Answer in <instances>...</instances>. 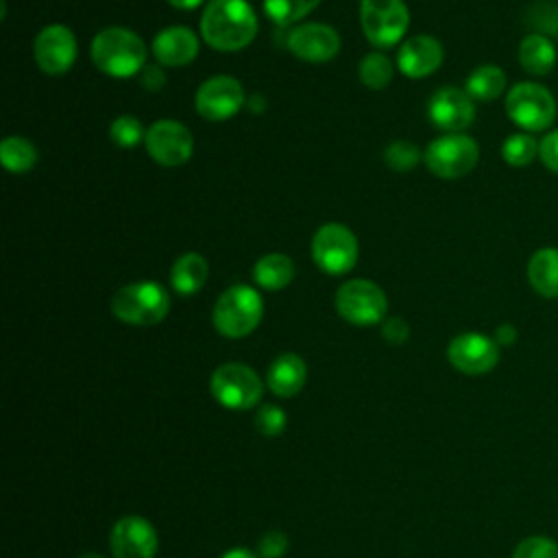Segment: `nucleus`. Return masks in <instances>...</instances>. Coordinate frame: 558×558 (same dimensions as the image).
<instances>
[{
  "mask_svg": "<svg viewBox=\"0 0 558 558\" xmlns=\"http://www.w3.org/2000/svg\"><path fill=\"white\" fill-rule=\"evenodd\" d=\"M427 116L440 131L462 133L475 120V100L466 94V89L447 85L432 94Z\"/></svg>",
  "mask_w": 558,
  "mask_h": 558,
  "instance_id": "16",
  "label": "nucleus"
},
{
  "mask_svg": "<svg viewBox=\"0 0 558 558\" xmlns=\"http://www.w3.org/2000/svg\"><path fill=\"white\" fill-rule=\"evenodd\" d=\"M288 549V536L279 530H268L259 536L257 554L259 558H281Z\"/></svg>",
  "mask_w": 558,
  "mask_h": 558,
  "instance_id": "34",
  "label": "nucleus"
},
{
  "mask_svg": "<svg viewBox=\"0 0 558 558\" xmlns=\"http://www.w3.org/2000/svg\"><path fill=\"white\" fill-rule=\"evenodd\" d=\"M203 2H205V0H168V4H170V7L181 9V11H192V9L201 7Z\"/></svg>",
  "mask_w": 558,
  "mask_h": 558,
  "instance_id": "40",
  "label": "nucleus"
},
{
  "mask_svg": "<svg viewBox=\"0 0 558 558\" xmlns=\"http://www.w3.org/2000/svg\"><path fill=\"white\" fill-rule=\"evenodd\" d=\"M392 74H395V68H392L390 59L381 52L364 54L357 65V76H360L362 85H366L371 89H384L392 81Z\"/></svg>",
  "mask_w": 558,
  "mask_h": 558,
  "instance_id": "28",
  "label": "nucleus"
},
{
  "mask_svg": "<svg viewBox=\"0 0 558 558\" xmlns=\"http://www.w3.org/2000/svg\"><path fill=\"white\" fill-rule=\"evenodd\" d=\"M0 159L7 172L22 174L37 163V148L33 142L11 135V137H4L0 144Z\"/></svg>",
  "mask_w": 558,
  "mask_h": 558,
  "instance_id": "26",
  "label": "nucleus"
},
{
  "mask_svg": "<svg viewBox=\"0 0 558 558\" xmlns=\"http://www.w3.org/2000/svg\"><path fill=\"white\" fill-rule=\"evenodd\" d=\"M264 299L262 294L244 283L227 288L211 312L214 327L225 338H244L262 323Z\"/></svg>",
  "mask_w": 558,
  "mask_h": 558,
  "instance_id": "4",
  "label": "nucleus"
},
{
  "mask_svg": "<svg viewBox=\"0 0 558 558\" xmlns=\"http://www.w3.org/2000/svg\"><path fill=\"white\" fill-rule=\"evenodd\" d=\"M418 159H421V153H418L416 144H412L408 140H397L384 148V161L388 163V168H392L397 172L412 170L418 163Z\"/></svg>",
  "mask_w": 558,
  "mask_h": 558,
  "instance_id": "30",
  "label": "nucleus"
},
{
  "mask_svg": "<svg viewBox=\"0 0 558 558\" xmlns=\"http://www.w3.org/2000/svg\"><path fill=\"white\" fill-rule=\"evenodd\" d=\"M512 558H558V543L545 534H532L517 543Z\"/></svg>",
  "mask_w": 558,
  "mask_h": 558,
  "instance_id": "32",
  "label": "nucleus"
},
{
  "mask_svg": "<svg viewBox=\"0 0 558 558\" xmlns=\"http://www.w3.org/2000/svg\"><path fill=\"white\" fill-rule=\"evenodd\" d=\"M92 61L100 72L126 78L144 70L146 46L133 31L124 26H109L92 39Z\"/></svg>",
  "mask_w": 558,
  "mask_h": 558,
  "instance_id": "2",
  "label": "nucleus"
},
{
  "mask_svg": "<svg viewBox=\"0 0 558 558\" xmlns=\"http://www.w3.org/2000/svg\"><path fill=\"white\" fill-rule=\"evenodd\" d=\"M109 547L113 558H155L159 549V536L148 519L129 514L113 523Z\"/></svg>",
  "mask_w": 558,
  "mask_h": 558,
  "instance_id": "14",
  "label": "nucleus"
},
{
  "mask_svg": "<svg viewBox=\"0 0 558 558\" xmlns=\"http://www.w3.org/2000/svg\"><path fill=\"white\" fill-rule=\"evenodd\" d=\"M153 54L161 65H187L198 54V37L187 26H168L155 35Z\"/></svg>",
  "mask_w": 558,
  "mask_h": 558,
  "instance_id": "19",
  "label": "nucleus"
},
{
  "mask_svg": "<svg viewBox=\"0 0 558 558\" xmlns=\"http://www.w3.org/2000/svg\"><path fill=\"white\" fill-rule=\"evenodd\" d=\"M307 381V366L296 353H281L272 360L266 373V384L275 397H296Z\"/></svg>",
  "mask_w": 558,
  "mask_h": 558,
  "instance_id": "20",
  "label": "nucleus"
},
{
  "mask_svg": "<svg viewBox=\"0 0 558 558\" xmlns=\"http://www.w3.org/2000/svg\"><path fill=\"white\" fill-rule=\"evenodd\" d=\"M464 89L473 100L493 102L506 92V72L499 65H493V63L477 65L466 76Z\"/></svg>",
  "mask_w": 558,
  "mask_h": 558,
  "instance_id": "25",
  "label": "nucleus"
},
{
  "mask_svg": "<svg viewBox=\"0 0 558 558\" xmlns=\"http://www.w3.org/2000/svg\"><path fill=\"white\" fill-rule=\"evenodd\" d=\"M140 83L150 89V92H157L166 85V74L161 68L157 65H144V70L140 72Z\"/></svg>",
  "mask_w": 558,
  "mask_h": 558,
  "instance_id": "37",
  "label": "nucleus"
},
{
  "mask_svg": "<svg viewBox=\"0 0 558 558\" xmlns=\"http://www.w3.org/2000/svg\"><path fill=\"white\" fill-rule=\"evenodd\" d=\"M211 397L227 410H251L262 401V377L242 362H225L209 377Z\"/></svg>",
  "mask_w": 558,
  "mask_h": 558,
  "instance_id": "6",
  "label": "nucleus"
},
{
  "mask_svg": "<svg viewBox=\"0 0 558 558\" xmlns=\"http://www.w3.org/2000/svg\"><path fill=\"white\" fill-rule=\"evenodd\" d=\"M201 35L214 50H242L257 35V15L246 0H209L201 15Z\"/></svg>",
  "mask_w": 558,
  "mask_h": 558,
  "instance_id": "1",
  "label": "nucleus"
},
{
  "mask_svg": "<svg viewBox=\"0 0 558 558\" xmlns=\"http://www.w3.org/2000/svg\"><path fill=\"white\" fill-rule=\"evenodd\" d=\"M360 24L377 48H392L408 31L410 13L403 0H360Z\"/></svg>",
  "mask_w": 558,
  "mask_h": 558,
  "instance_id": "9",
  "label": "nucleus"
},
{
  "mask_svg": "<svg viewBox=\"0 0 558 558\" xmlns=\"http://www.w3.org/2000/svg\"><path fill=\"white\" fill-rule=\"evenodd\" d=\"M517 57H519V65L530 76H547L556 68L558 50L547 35L530 33L521 39Z\"/></svg>",
  "mask_w": 558,
  "mask_h": 558,
  "instance_id": "22",
  "label": "nucleus"
},
{
  "mask_svg": "<svg viewBox=\"0 0 558 558\" xmlns=\"http://www.w3.org/2000/svg\"><path fill=\"white\" fill-rule=\"evenodd\" d=\"M148 155L163 168L183 166L194 153L190 129L177 120H157L146 129L144 137Z\"/></svg>",
  "mask_w": 558,
  "mask_h": 558,
  "instance_id": "11",
  "label": "nucleus"
},
{
  "mask_svg": "<svg viewBox=\"0 0 558 558\" xmlns=\"http://www.w3.org/2000/svg\"><path fill=\"white\" fill-rule=\"evenodd\" d=\"M501 157L512 168H525L538 157V140L527 131L510 133L501 144Z\"/></svg>",
  "mask_w": 558,
  "mask_h": 558,
  "instance_id": "27",
  "label": "nucleus"
},
{
  "mask_svg": "<svg viewBox=\"0 0 558 558\" xmlns=\"http://www.w3.org/2000/svg\"><path fill=\"white\" fill-rule=\"evenodd\" d=\"M244 100H246L244 87L240 85L238 78L229 74H216L198 87L194 105L201 118L211 122H222L233 118L242 109Z\"/></svg>",
  "mask_w": 558,
  "mask_h": 558,
  "instance_id": "13",
  "label": "nucleus"
},
{
  "mask_svg": "<svg viewBox=\"0 0 558 558\" xmlns=\"http://www.w3.org/2000/svg\"><path fill=\"white\" fill-rule=\"evenodd\" d=\"M109 135L113 140L116 146L120 148H133L140 140L146 137V131L142 126V122L133 116H118L111 126H109Z\"/></svg>",
  "mask_w": 558,
  "mask_h": 558,
  "instance_id": "31",
  "label": "nucleus"
},
{
  "mask_svg": "<svg viewBox=\"0 0 558 558\" xmlns=\"http://www.w3.org/2000/svg\"><path fill=\"white\" fill-rule=\"evenodd\" d=\"M111 312L126 325L150 327L168 316L170 294L157 281H133L113 294Z\"/></svg>",
  "mask_w": 558,
  "mask_h": 558,
  "instance_id": "3",
  "label": "nucleus"
},
{
  "mask_svg": "<svg viewBox=\"0 0 558 558\" xmlns=\"http://www.w3.org/2000/svg\"><path fill=\"white\" fill-rule=\"evenodd\" d=\"M220 558H259V554L253 549H246V547H233V549L225 551Z\"/></svg>",
  "mask_w": 558,
  "mask_h": 558,
  "instance_id": "39",
  "label": "nucleus"
},
{
  "mask_svg": "<svg viewBox=\"0 0 558 558\" xmlns=\"http://www.w3.org/2000/svg\"><path fill=\"white\" fill-rule=\"evenodd\" d=\"M425 166L440 179H460L469 174L480 159V146L471 135L445 133L427 144Z\"/></svg>",
  "mask_w": 558,
  "mask_h": 558,
  "instance_id": "7",
  "label": "nucleus"
},
{
  "mask_svg": "<svg viewBox=\"0 0 558 558\" xmlns=\"http://www.w3.org/2000/svg\"><path fill=\"white\" fill-rule=\"evenodd\" d=\"M76 558H105V556H100V554H96V551H87V554H81V556H76Z\"/></svg>",
  "mask_w": 558,
  "mask_h": 558,
  "instance_id": "41",
  "label": "nucleus"
},
{
  "mask_svg": "<svg viewBox=\"0 0 558 558\" xmlns=\"http://www.w3.org/2000/svg\"><path fill=\"white\" fill-rule=\"evenodd\" d=\"M449 364L464 375L490 373L499 362V344L495 338L477 331H464L447 344Z\"/></svg>",
  "mask_w": 558,
  "mask_h": 558,
  "instance_id": "12",
  "label": "nucleus"
},
{
  "mask_svg": "<svg viewBox=\"0 0 558 558\" xmlns=\"http://www.w3.org/2000/svg\"><path fill=\"white\" fill-rule=\"evenodd\" d=\"M506 113L508 118L527 133L547 131L558 113V105L554 94L534 81H521L514 83L506 92Z\"/></svg>",
  "mask_w": 558,
  "mask_h": 558,
  "instance_id": "5",
  "label": "nucleus"
},
{
  "mask_svg": "<svg viewBox=\"0 0 558 558\" xmlns=\"http://www.w3.org/2000/svg\"><path fill=\"white\" fill-rule=\"evenodd\" d=\"M493 338L497 340L499 347H512V344L517 342V338H519V331H517V327H514L512 323H501V325L495 329V336H493Z\"/></svg>",
  "mask_w": 558,
  "mask_h": 558,
  "instance_id": "38",
  "label": "nucleus"
},
{
  "mask_svg": "<svg viewBox=\"0 0 558 558\" xmlns=\"http://www.w3.org/2000/svg\"><path fill=\"white\" fill-rule=\"evenodd\" d=\"M320 0H264V13L279 26L294 24L314 11Z\"/></svg>",
  "mask_w": 558,
  "mask_h": 558,
  "instance_id": "29",
  "label": "nucleus"
},
{
  "mask_svg": "<svg viewBox=\"0 0 558 558\" xmlns=\"http://www.w3.org/2000/svg\"><path fill=\"white\" fill-rule=\"evenodd\" d=\"M445 50L432 35H414L401 44L397 52V65L408 78L429 76L440 68Z\"/></svg>",
  "mask_w": 558,
  "mask_h": 558,
  "instance_id": "18",
  "label": "nucleus"
},
{
  "mask_svg": "<svg viewBox=\"0 0 558 558\" xmlns=\"http://www.w3.org/2000/svg\"><path fill=\"white\" fill-rule=\"evenodd\" d=\"M336 310L347 323L368 327L384 320L388 299L375 281L349 279L336 292Z\"/></svg>",
  "mask_w": 558,
  "mask_h": 558,
  "instance_id": "8",
  "label": "nucleus"
},
{
  "mask_svg": "<svg viewBox=\"0 0 558 558\" xmlns=\"http://www.w3.org/2000/svg\"><path fill=\"white\" fill-rule=\"evenodd\" d=\"M381 336H384V340L390 342V344H403V342L408 340V336H410V327H408V323H405L403 318L392 316V318L384 320V325H381Z\"/></svg>",
  "mask_w": 558,
  "mask_h": 558,
  "instance_id": "36",
  "label": "nucleus"
},
{
  "mask_svg": "<svg viewBox=\"0 0 558 558\" xmlns=\"http://www.w3.org/2000/svg\"><path fill=\"white\" fill-rule=\"evenodd\" d=\"M286 423H288L286 412L275 403H264L255 414V429L266 438L281 436L286 429Z\"/></svg>",
  "mask_w": 558,
  "mask_h": 558,
  "instance_id": "33",
  "label": "nucleus"
},
{
  "mask_svg": "<svg viewBox=\"0 0 558 558\" xmlns=\"http://www.w3.org/2000/svg\"><path fill=\"white\" fill-rule=\"evenodd\" d=\"M76 37L63 24H48L44 26L33 44L35 63L46 74H63L76 61Z\"/></svg>",
  "mask_w": 558,
  "mask_h": 558,
  "instance_id": "15",
  "label": "nucleus"
},
{
  "mask_svg": "<svg viewBox=\"0 0 558 558\" xmlns=\"http://www.w3.org/2000/svg\"><path fill=\"white\" fill-rule=\"evenodd\" d=\"M294 277V264L283 253H268L253 266V279L264 290H283Z\"/></svg>",
  "mask_w": 558,
  "mask_h": 558,
  "instance_id": "24",
  "label": "nucleus"
},
{
  "mask_svg": "<svg viewBox=\"0 0 558 558\" xmlns=\"http://www.w3.org/2000/svg\"><path fill=\"white\" fill-rule=\"evenodd\" d=\"M538 159L549 172L558 174V129L547 131L538 140Z\"/></svg>",
  "mask_w": 558,
  "mask_h": 558,
  "instance_id": "35",
  "label": "nucleus"
},
{
  "mask_svg": "<svg viewBox=\"0 0 558 558\" xmlns=\"http://www.w3.org/2000/svg\"><path fill=\"white\" fill-rule=\"evenodd\" d=\"M209 277V266L207 259L198 253H183L181 257L174 259L170 268V286L174 292L190 296L196 294Z\"/></svg>",
  "mask_w": 558,
  "mask_h": 558,
  "instance_id": "23",
  "label": "nucleus"
},
{
  "mask_svg": "<svg viewBox=\"0 0 558 558\" xmlns=\"http://www.w3.org/2000/svg\"><path fill=\"white\" fill-rule=\"evenodd\" d=\"M312 259L325 275H344L357 262V240L340 222L323 225L312 238Z\"/></svg>",
  "mask_w": 558,
  "mask_h": 558,
  "instance_id": "10",
  "label": "nucleus"
},
{
  "mask_svg": "<svg viewBox=\"0 0 558 558\" xmlns=\"http://www.w3.org/2000/svg\"><path fill=\"white\" fill-rule=\"evenodd\" d=\"M288 48L294 57L307 63H325L340 50V35L336 28L323 22H310L296 26L288 37Z\"/></svg>",
  "mask_w": 558,
  "mask_h": 558,
  "instance_id": "17",
  "label": "nucleus"
},
{
  "mask_svg": "<svg viewBox=\"0 0 558 558\" xmlns=\"http://www.w3.org/2000/svg\"><path fill=\"white\" fill-rule=\"evenodd\" d=\"M530 288L545 296L558 299V248L556 246H541L536 248L525 266Z\"/></svg>",
  "mask_w": 558,
  "mask_h": 558,
  "instance_id": "21",
  "label": "nucleus"
}]
</instances>
